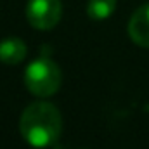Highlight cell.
I'll return each instance as SVG.
<instances>
[{
    "label": "cell",
    "instance_id": "5b68a950",
    "mask_svg": "<svg viewBox=\"0 0 149 149\" xmlns=\"http://www.w3.org/2000/svg\"><path fill=\"white\" fill-rule=\"evenodd\" d=\"M26 43L21 38H7L0 42V61L5 64H19L26 57Z\"/></svg>",
    "mask_w": 149,
    "mask_h": 149
},
{
    "label": "cell",
    "instance_id": "277c9868",
    "mask_svg": "<svg viewBox=\"0 0 149 149\" xmlns=\"http://www.w3.org/2000/svg\"><path fill=\"white\" fill-rule=\"evenodd\" d=\"M128 37L139 47L149 49V3L134 12L128 21Z\"/></svg>",
    "mask_w": 149,
    "mask_h": 149
},
{
    "label": "cell",
    "instance_id": "3957f363",
    "mask_svg": "<svg viewBox=\"0 0 149 149\" xmlns=\"http://www.w3.org/2000/svg\"><path fill=\"white\" fill-rule=\"evenodd\" d=\"M63 16L61 0H28L26 17L28 23L37 30L54 28Z\"/></svg>",
    "mask_w": 149,
    "mask_h": 149
},
{
    "label": "cell",
    "instance_id": "8992f818",
    "mask_svg": "<svg viewBox=\"0 0 149 149\" xmlns=\"http://www.w3.org/2000/svg\"><path fill=\"white\" fill-rule=\"evenodd\" d=\"M116 10V0H88L87 3V14L94 21L108 19Z\"/></svg>",
    "mask_w": 149,
    "mask_h": 149
},
{
    "label": "cell",
    "instance_id": "7a4b0ae2",
    "mask_svg": "<svg viewBox=\"0 0 149 149\" xmlns=\"http://www.w3.org/2000/svg\"><path fill=\"white\" fill-rule=\"evenodd\" d=\"M63 81L61 68L47 57H38L28 64L24 71V85L37 97L54 95Z\"/></svg>",
    "mask_w": 149,
    "mask_h": 149
},
{
    "label": "cell",
    "instance_id": "6da1fadb",
    "mask_svg": "<svg viewBox=\"0 0 149 149\" xmlns=\"http://www.w3.org/2000/svg\"><path fill=\"white\" fill-rule=\"evenodd\" d=\"M61 130V113L50 102H33L19 118V132L23 139L35 148L52 146L59 139Z\"/></svg>",
    "mask_w": 149,
    "mask_h": 149
}]
</instances>
